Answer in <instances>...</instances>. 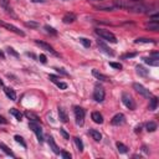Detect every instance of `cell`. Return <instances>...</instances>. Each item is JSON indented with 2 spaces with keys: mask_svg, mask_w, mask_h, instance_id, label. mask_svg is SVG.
Instances as JSON below:
<instances>
[{
  "mask_svg": "<svg viewBox=\"0 0 159 159\" xmlns=\"http://www.w3.org/2000/svg\"><path fill=\"white\" fill-rule=\"evenodd\" d=\"M76 19H77V18H76V15H75L73 13H67V14L63 15L62 21L65 22V24H71V22H73Z\"/></svg>",
  "mask_w": 159,
  "mask_h": 159,
  "instance_id": "obj_15",
  "label": "cell"
},
{
  "mask_svg": "<svg viewBox=\"0 0 159 159\" xmlns=\"http://www.w3.org/2000/svg\"><path fill=\"white\" fill-rule=\"evenodd\" d=\"M88 133H89V135H91V137H92L96 142H101V139H102V134H101L98 131H96V129H89Z\"/></svg>",
  "mask_w": 159,
  "mask_h": 159,
  "instance_id": "obj_20",
  "label": "cell"
},
{
  "mask_svg": "<svg viewBox=\"0 0 159 159\" xmlns=\"http://www.w3.org/2000/svg\"><path fill=\"white\" fill-rule=\"evenodd\" d=\"M141 131H142V126L139 124V126H137V127H135V133H139Z\"/></svg>",
  "mask_w": 159,
  "mask_h": 159,
  "instance_id": "obj_46",
  "label": "cell"
},
{
  "mask_svg": "<svg viewBox=\"0 0 159 159\" xmlns=\"http://www.w3.org/2000/svg\"><path fill=\"white\" fill-rule=\"evenodd\" d=\"M32 3H45L46 0H31Z\"/></svg>",
  "mask_w": 159,
  "mask_h": 159,
  "instance_id": "obj_47",
  "label": "cell"
},
{
  "mask_svg": "<svg viewBox=\"0 0 159 159\" xmlns=\"http://www.w3.org/2000/svg\"><path fill=\"white\" fill-rule=\"evenodd\" d=\"M134 56H137V52H128V54H124L122 55V60H127V59H132Z\"/></svg>",
  "mask_w": 159,
  "mask_h": 159,
  "instance_id": "obj_33",
  "label": "cell"
},
{
  "mask_svg": "<svg viewBox=\"0 0 159 159\" xmlns=\"http://www.w3.org/2000/svg\"><path fill=\"white\" fill-rule=\"evenodd\" d=\"M145 28L152 30V31H158L159 30V24H158V21H149L148 24L145 25Z\"/></svg>",
  "mask_w": 159,
  "mask_h": 159,
  "instance_id": "obj_23",
  "label": "cell"
},
{
  "mask_svg": "<svg viewBox=\"0 0 159 159\" xmlns=\"http://www.w3.org/2000/svg\"><path fill=\"white\" fill-rule=\"evenodd\" d=\"M10 113H11V115H13L18 121H21V118H22V113H21L20 111H18L16 108H11V109H10Z\"/></svg>",
  "mask_w": 159,
  "mask_h": 159,
  "instance_id": "obj_28",
  "label": "cell"
},
{
  "mask_svg": "<svg viewBox=\"0 0 159 159\" xmlns=\"http://www.w3.org/2000/svg\"><path fill=\"white\" fill-rule=\"evenodd\" d=\"M35 44L39 45V46H40L42 50L47 51V52H50V54H52V55H55V56H59V54L54 50V47L51 46V45H49V44H46V42H44V41H40V40H35Z\"/></svg>",
  "mask_w": 159,
  "mask_h": 159,
  "instance_id": "obj_9",
  "label": "cell"
},
{
  "mask_svg": "<svg viewBox=\"0 0 159 159\" xmlns=\"http://www.w3.org/2000/svg\"><path fill=\"white\" fill-rule=\"evenodd\" d=\"M4 92H5V95H6L10 99L16 101V93H15V91H14L13 88H10V87H4Z\"/></svg>",
  "mask_w": 159,
  "mask_h": 159,
  "instance_id": "obj_17",
  "label": "cell"
},
{
  "mask_svg": "<svg viewBox=\"0 0 159 159\" xmlns=\"http://www.w3.org/2000/svg\"><path fill=\"white\" fill-rule=\"evenodd\" d=\"M92 75H93L97 80H99V81H109V77H108V76H106V75H103V73L98 72L97 70H92Z\"/></svg>",
  "mask_w": 159,
  "mask_h": 159,
  "instance_id": "obj_19",
  "label": "cell"
},
{
  "mask_svg": "<svg viewBox=\"0 0 159 159\" xmlns=\"http://www.w3.org/2000/svg\"><path fill=\"white\" fill-rule=\"evenodd\" d=\"M128 2H131V3H138L139 0H128Z\"/></svg>",
  "mask_w": 159,
  "mask_h": 159,
  "instance_id": "obj_49",
  "label": "cell"
},
{
  "mask_svg": "<svg viewBox=\"0 0 159 159\" xmlns=\"http://www.w3.org/2000/svg\"><path fill=\"white\" fill-rule=\"evenodd\" d=\"M158 107V98L157 97H152L149 101V111H155Z\"/></svg>",
  "mask_w": 159,
  "mask_h": 159,
  "instance_id": "obj_25",
  "label": "cell"
},
{
  "mask_svg": "<svg viewBox=\"0 0 159 159\" xmlns=\"http://www.w3.org/2000/svg\"><path fill=\"white\" fill-rule=\"evenodd\" d=\"M39 60H40L42 63H46V62H47L46 56H45V55H40V56H39Z\"/></svg>",
  "mask_w": 159,
  "mask_h": 159,
  "instance_id": "obj_43",
  "label": "cell"
},
{
  "mask_svg": "<svg viewBox=\"0 0 159 159\" xmlns=\"http://www.w3.org/2000/svg\"><path fill=\"white\" fill-rule=\"evenodd\" d=\"M122 102H123V105L126 106L128 109H131V111H133V109H135V102H134V99H133V97L129 95V93H122Z\"/></svg>",
  "mask_w": 159,
  "mask_h": 159,
  "instance_id": "obj_4",
  "label": "cell"
},
{
  "mask_svg": "<svg viewBox=\"0 0 159 159\" xmlns=\"http://www.w3.org/2000/svg\"><path fill=\"white\" fill-rule=\"evenodd\" d=\"M0 6H2L4 10H6V11H11L10 5H9V0H0Z\"/></svg>",
  "mask_w": 159,
  "mask_h": 159,
  "instance_id": "obj_30",
  "label": "cell"
},
{
  "mask_svg": "<svg viewBox=\"0 0 159 159\" xmlns=\"http://www.w3.org/2000/svg\"><path fill=\"white\" fill-rule=\"evenodd\" d=\"M0 26H3L4 29H6V30H9V31H11V32H15L16 35L25 36V32L21 31L19 28H16V26H14V25H11V24H8V22H4V21H2V20H0Z\"/></svg>",
  "mask_w": 159,
  "mask_h": 159,
  "instance_id": "obj_7",
  "label": "cell"
},
{
  "mask_svg": "<svg viewBox=\"0 0 159 159\" xmlns=\"http://www.w3.org/2000/svg\"><path fill=\"white\" fill-rule=\"evenodd\" d=\"M60 133L63 135V138H65V139H70V135L66 133V131H65V129H60Z\"/></svg>",
  "mask_w": 159,
  "mask_h": 159,
  "instance_id": "obj_42",
  "label": "cell"
},
{
  "mask_svg": "<svg viewBox=\"0 0 159 159\" xmlns=\"http://www.w3.org/2000/svg\"><path fill=\"white\" fill-rule=\"evenodd\" d=\"M25 117H26L28 119H30V122H37V123H41V121H40L39 116H37V115H35L34 112L26 111V112H25Z\"/></svg>",
  "mask_w": 159,
  "mask_h": 159,
  "instance_id": "obj_13",
  "label": "cell"
},
{
  "mask_svg": "<svg viewBox=\"0 0 159 159\" xmlns=\"http://www.w3.org/2000/svg\"><path fill=\"white\" fill-rule=\"evenodd\" d=\"M134 44H155V41L153 39H145V37H141L134 41Z\"/></svg>",
  "mask_w": 159,
  "mask_h": 159,
  "instance_id": "obj_27",
  "label": "cell"
},
{
  "mask_svg": "<svg viewBox=\"0 0 159 159\" xmlns=\"http://www.w3.org/2000/svg\"><path fill=\"white\" fill-rule=\"evenodd\" d=\"M0 59H3V60L5 59V55H4V52L2 50H0Z\"/></svg>",
  "mask_w": 159,
  "mask_h": 159,
  "instance_id": "obj_48",
  "label": "cell"
},
{
  "mask_svg": "<svg viewBox=\"0 0 159 159\" xmlns=\"http://www.w3.org/2000/svg\"><path fill=\"white\" fill-rule=\"evenodd\" d=\"M133 88L137 91V92L139 93V95H142L143 97H147V98H149L152 95H151V92H149V89H147L143 85H141V83H133Z\"/></svg>",
  "mask_w": 159,
  "mask_h": 159,
  "instance_id": "obj_8",
  "label": "cell"
},
{
  "mask_svg": "<svg viewBox=\"0 0 159 159\" xmlns=\"http://www.w3.org/2000/svg\"><path fill=\"white\" fill-rule=\"evenodd\" d=\"M91 118H92V121L95 123H97V124H102V123H103V116H102L99 112H92Z\"/></svg>",
  "mask_w": 159,
  "mask_h": 159,
  "instance_id": "obj_12",
  "label": "cell"
},
{
  "mask_svg": "<svg viewBox=\"0 0 159 159\" xmlns=\"http://www.w3.org/2000/svg\"><path fill=\"white\" fill-rule=\"evenodd\" d=\"M135 70H137V73H138L139 76H142V77H147V76L149 75V71L147 70V69H144L143 66H139V65H138L137 67H135Z\"/></svg>",
  "mask_w": 159,
  "mask_h": 159,
  "instance_id": "obj_21",
  "label": "cell"
},
{
  "mask_svg": "<svg viewBox=\"0 0 159 159\" xmlns=\"http://www.w3.org/2000/svg\"><path fill=\"white\" fill-rule=\"evenodd\" d=\"M145 128H147V131H148V132H155L157 131V123L148 122V123H147V126H145Z\"/></svg>",
  "mask_w": 159,
  "mask_h": 159,
  "instance_id": "obj_29",
  "label": "cell"
},
{
  "mask_svg": "<svg viewBox=\"0 0 159 159\" xmlns=\"http://www.w3.org/2000/svg\"><path fill=\"white\" fill-rule=\"evenodd\" d=\"M60 153H61V155H62L65 159H71V154H70V153H67V152H65V151H61Z\"/></svg>",
  "mask_w": 159,
  "mask_h": 159,
  "instance_id": "obj_40",
  "label": "cell"
},
{
  "mask_svg": "<svg viewBox=\"0 0 159 159\" xmlns=\"http://www.w3.org/2000/svg\"><path fill=\"white\" fill-rule=\"evenodd\" d=\"M98 47L102 49V51H103L105 54H107V55H109V56H115V51H113L112 49H109L107 45H105L102 41H98Z\"/></svg>",
  "mask_w": 159,
  "mask_h": 159,
  "instance_id": "obj_11",
  "label": "cell"
},
{
  "mask_svg": "<svg viewBox=\"0 0 159 159\" xmlns=\"http://www.w3.org/2000/svg\"><path fill=\"white\" fill-rule=\"evenodd\" d=\"M45 30H46L49 34H52V35H57V31H56L55 29H52L51 26H49V25L45 26Z\"/></svg>",
  "mask_w": 159,
  "mask_h": 159,
  "instance_id": "obj_37",
  "label": "cell"
},
{
  "mask_svg": "<svg viewBox=\"0 0 159 159\" xmlns=\"http://www.w3.org/2000/svg\"><path fill=\"white\" fill-rule=\"evenodd\" d=\"M56 71H57V72H60V73H62V75H65V76H69V73H67L63 69H55Z\"/></svg>",
  "mask_w": 159,
  "mask_h": 159,
  "instance_id": "obj_44",
  "label": "cell"
},
{
  "mask_svg": "<svg viewBox=\"0 0 159 159\" xmlns=\"http://www.w3.org/2000/svg\"><path fill=\"white\" fill-rule=\"evenodd\" d=\"M129 11L132 13H147V10H148V6H145L143 4H135V3H131L128 4V8H127Z\"/></svg>",
  "mask_w": 159,
  "mask_h": 159,
  "instance_id": "obj_5",
  "label": "cell"
},
{
  "mask_svg": "<svg viewBox=\"0 0 159 159\" xmlns=\"http://www.w3.org/2000/svg\"><path fill=\"white\" fill-rule=\"evenodd\" d=\"M6 123H8V121H6L4 117L0 116V124H6Z\"/></svg>",
  "mask_w": 159,
  "mask_h": 159,
  "instance_id": "obj_45",
  "label": "cell"
},
{
  "mask_svg": "<svg viewBox=\"0 0 159 159\" xmlns=\"http://www.w3.org/2000/svg\"><path fill=\"white\" fill-rule=\"evenodd\" d=\"M109 66L113 67V69H116V70H122V65L117 63V62H109Z\"/></svg>",
  "mask_w": 159,
  "mask_h": 159,
  "instance_id": "obj_38",
  "label": "cell"
},
{
  "mask_svg": "<svg viewBox=\"0 0 159 159\" xmlns=\"http://www.w3.org/2000/svg\"><path fill=\"white\" fill-rule=\"evenodd\" d=\"M105 96H106V93H105L103 87L97 85L96 88H95V91H93V99H95L96 102H103Z\"/></svg>",
  "mask_w": 159,
  "mask_h": 159,
  "instance_id": "obj_6",
  "label": "cell"
},
{
  "mask_svg": "<svg viewBox=\"0 0 159 159\" xmlns=\"http://www.w3.org/2000/svg\"><path fill=\"white\" fill-rule=\"evenodd\" d=\"M14 139H15L18 143H20V145L22 147V148H26V143H25V141H24V138H22V137H20V135H15Z\"/></svg>",
  "mask_w": 159,
  "mask_h": 159,
  "instance_id": "obj_32",
  "label": "cell"
},
{
  "mask_svg": "<svg viewBox=\"0 0 159 159\" xmlns=\"http://www.w3.org/2000/svg\"><path fill=\"white\" fill-rule=\"evenodd\" d=\"M124 122H126V117H124L123 113H117L111 121L113 126H122V124H124Z\"/></svg>",
  "mask_w": 159,
  "mask_h": 159,
  "instance_id": "obj_10",
  "label": "cell"
},
{
  "mask_svg": "<svg viewBox=\"0 0 159 159\" xmlns=\"http://www.w3.org/2000/svg\"><path fill=\"white\" fill-rule=\"evenodd\" d=\"M75 117H76V123H77V126H83V123H85V116H86V111L81 107H78L76 106L75 109Z\"/></svg>",
  "mask_w": 159,
  "mask_h": 159,
  "instance_id": "obj_3",
  "label": "cell"
},
{
  "mask_svg": "<svg viewBox=\"0 0 159 159\" xmlns=\"http://www.w3.org/2000/svg\"><path fill=\"white\" fill-rule=\"evenodd\" d=\"M47 143H49L50 148L52 149V152H54L55 154H60V148L57 147V144L55 143V141H54V138H52V137H49V138H47Z\"/></svg>",
  "mask_w": 159,
  "mask_h": 159,
  "instance_id": "obj_14",
  "label": "cell"
},
{
  "mask_svg": "<svg viewBox=\"0 0 159 159\" xmlns=\"http://www.w3.org/2000/svg\"><path fill=\"white\" fill-rule=\"evenodd\" d=\"M96 34H97L99 37H102L103 40H106V41H108V42H112V44H116V42H117V37L113 35V34H112L109 30L97 29V30H96Z\"/></svg>",
  "mask_w": 159,
  "mask_h": 159,
  "instance_id": "obj_1",
  "label": "cell"
},
{
  "mask_svg": "<svg viewBox=\"0 0 159 159\" xmlns=\"http://www.w3.org/2000/svg\"><path fill=\"white\" fill-rule=\"evenodd\" d=\"M116 145H117V149H118L119 153H123V154H124V153H127V152H128V147H127V145H124L123 143L117 142Z\"/></svg>",
  "mask_w": 159,
  "mask_h": 159,
  "instance_id": "obj_26",
  "label": "cell"
},
{
  "mask_svg": "<svg viewBox=\"0 0 159 159\" xmlns=\"http://www.w3.org/2000/svg\"><path fill=\"white\" fill-rule=\"evenodd\" d=\"M59 117H60V121L62 123H67V121H69V116H67L66 111L62 107H59Z\"/></svg>",
  "mask_w": 159,
  "mask_h": 159,
  "instance_id": "obj_18",
  "label": "cell"
},
{
  "mask_svg": "<svg viewBox=\"0 0 159 159\" xmlns=\"http://www.w3.org/2000/svg\"><path fill=\"white\" fill-rule=\"evenodd\" d=\"M95 9H97V10H102V11H112V10H115L116 8H115V5H96L95 6Z\"/></svg>",
  "mask_w": 159,
  "mask_h": 159,
  "instance_id": "obj_22",
  "label": "cell"
},
{
  "mask_svg": "<svg viewBox=\"0 0 159 159\" xmlns=\"http://www.w3.org/2000/svg\"><path fill=\"white\" fill-rule=\"evenodd\" d=\"M29 127L30 129L36 134V137H37V141L40 143L44 142V135H42V129H41V123H37V122H30L29 123Z\"/></svg>",
  "mask_w": 159,
  "mask_h": 159,
  "instance_id": "obj_2",
  "label": "cell"
},
{
  "mask_svg": "<svg viewBox=\"0 0 159 159\" xmlns=\"http://www.w3.org/2000/svg\"><path fill=\"white\" fill-rule=\"evenodd\" d=\"M143 152H145V153H148V149H147V147H143Z\"/></svg>",
  "mask_w": 159,
  "mask_h": 159,
  "instance_id": "obj_50",
  "label": "cell"
},
{
  "mask_svg": "<svg viewBox=\"0 0 159 159\" xmlns=\"http://www.w3.org/2000/svg\"><path fill=\"white\" fill-rule=\"evenodd\" d=\"M0 86H2V87H4V82L2 81V80H0Z\"/></svg>",
  "mask_w": 159,
  "mask_h": 159,
  "instance_id": "obj_51",
  "label": "cell"
},
{
  "mask_svg": "<svg viewBox=\"0 0 159 159\" xmlns=\"http://www.w3.org/2000/svg\"><path fill=\"white\" fill-rule=\"evenodd\" d=\"M73 139H75V143H76V145H77L78 151H80V152H83V143H82V141L78 137H75Z\"/></svg>",
  "mask_w": 159,
  "mask_h": 159,
  "instance_id": "obj_31",
  "label": "cell"
},
{
  "mask_svg": "<svg viewBox=\"0 0 159 159\" xmlns=\"http://www.w3.org/2000/svg\"><path fill=\"white\" fill-rule=\"evenodd\" d=\"M56 85H57V87L59 88H61V89H66L67 88V83H65V82H56Z\"/></svg>",
  "mask_w": 159,
  "mask_h": 159,
  "instance_id": "obj_39",
  "label": "cell"
},
{
  "mask_svg": "<svg viewBox=\"0 0 159 159\" xmlns=\"http://www.w3.org/2000/svg\"><path fill=\"white\" fill-rule=\"evenodd\" d=\"M80 42H81L85 47H89L91 46V41L88 39H86V37H81V39H80Z\"/></svg>",
  "mask_w": 159,
  "mask_h": 159,
  "instance_id": "obj_34",
  "label": "cell"
},
{
  "mask_svg": "<svg viewBox=\"0 0 159 159\" xmlns=\"http://www.w3.org/2000/svg\"><path fill=\"white\" fill-rule=\"evenodd\" d=\"M25 26L26 28H31V29H36V28H39V24H37V22L30 21V22H25Z\"/></svg>",
  "mask_w": 159,
  "mask_h": 159,
  "instance_id": "obj_36",
  "label": "cell"
},
{
  "mask_svg": "<svg viewBox=\"0 0 159 159\" xmlns=\"http://www.w3.org/2000/svg\"><path fill=\"white\" fill-rule=\"evenodd\" d=\"M0 149H2L5 154H8V155H10V157H13V158H15V154L13 153V152H11L10 149H9V147H6L4 143H2V142H0Z\"/></svg>",
  "mask_w": 159,
  "mask_h": 159,
  "instance_id": "obj_24",
  "label": "cell"
},
{
  "mask_svg": "<svg viewBox=\"0 0 159 159\" xmlns=\"http://www.w3.org/2000/svg\"><path fill=\"white\" fill-rule=\"evenodd\" d=\"M145 63H148L149 66H158L159 65V57H153V56H149V57H144L143 59Z\"/></svg>",
  "mask_w": 159,
  "mask_h": 159,
  "instance_id": "obj_16",
  "label": "cell"
},
{
  "mask_svg": "<svg viewBox=\"0 0 159 159\" xmlns=\"http://www.w3.org/2000/svg\"><path fill=\"white\" fill-rule=\"evenodd\" d=\"M6 51H8V54H9V55L14 56V57H16V59H18L19 56H20V55H19V54H18V52H16V51L13 49V47H8V49H6Z\"/></svg>",
  "mask_w": 159,
  "mask_h": 159,
  "instance_id": "obj_35",
  "label": "cell"
},
{
  "mask_svg": "<svg viewBox=\"0 0 159 159\" xmlns=\"http://www.w3.org/2000/svg\"><path fill=\"white\" fill-rule=\"evenodd\" d=\"M49 78L51 80L52 82H55V83H56V82H59V80H60L57 76H54V75H49Z\"/></svg>",
  "mask_w": 159,
  "mask_h": 159,
  "instance_id": "obj_41",
  "label": "cell"
}]
</instances>
